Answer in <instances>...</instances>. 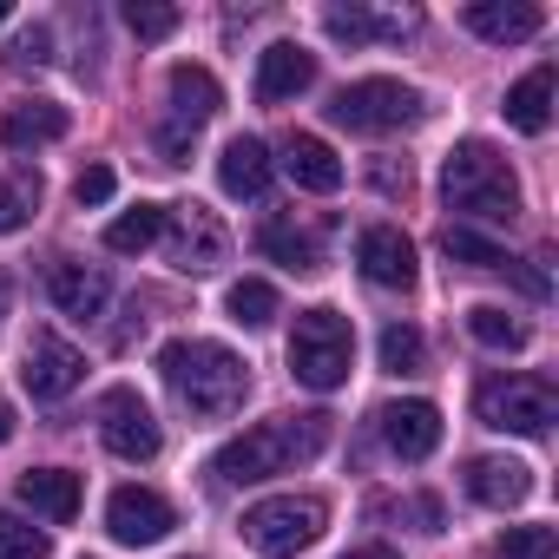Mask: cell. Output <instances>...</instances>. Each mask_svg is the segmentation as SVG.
<instances>
[{
	"label": "cell",
	"instance_id": "obj_1",
	"mask_svg": "<svg viewBox=\"0 0 559 559\" xmlns=\"http://www.w3.org/2000/svg\"><path fill=\"white\" fill-rule=\"evenodd\" d=\"M158 369L171 382V395L198 415V421H224L243 395H250V369L237 349L224 343H198V336H178L158 349Z\"/></svg>",
	"mask_w": 559,
	"mask_h": 559
},
{
	"label": "cell",
	"instance_id": "obj_2",
	"mask_svg": "<svg viewBox=\"0 0 559 559\" xmlns=\"http://www.w3.org/2000/svg\"><path fill=\"white\" fill-rule=\"evenodd\" d=\"M330 448V415H276V421H257L250 435L224 441L217 448V474L224 480H270V474H290L297 461H317Z\"/></svg>",
	"mask_w": 559,
	"mask_h": 559
},
{
	"label": "cell",
	"instance_id": "obj_3",
	"mask_svg": "<svg viewBox=\"0 0 559 559\" xmlns=\"http://www.w3.org/2000/svg\"><path fill=\"white\" fill-rule=\"evenodd\" d=\"M441 198H448V211H461L474 224H513L520 217V178H513V165L487 139H461L448 152Z\"/></svg>",
	"mask_w": 559,
	"mask_h": 559
},
{
	"label": "cell",
	"instance_id": "obj_4",
	"mask_svg": "<svg viewBox=\"0 0 559 559\" xmlns=\"http://www.w3.org/2000/svg\"><path fill=\"white\" fill-rule=\"evenodd\" d=\"M349 362H356V330H349V317L330 310V304L304 310L297 330H290V369H297V382L317 389V395H330V389L349 382Z\"/></svg>",
	"mask_w": 559,
	"mask_h": 559
},
{
	"label": "cell",
	"instance_id": "obj_5",
	"mask_svg": "<svg viewBox=\"0 0 559 559\" xmlns=\"http://www.w3.org/2000/svg\"><path fill=\"white\" fill-rule=\"evenodd\" d=\"M330 526V507L310 500V493H276V500H257L243 513V539L263 552V559H297L304 546H317Z\"/></svg>",
	"mask_w": 559,
	"mask_h": 559
},
{
	"label": "cell",
	"instance_id": "obj_6",
	"mask_svg": "<svg viewBox=\"0 0 559 559\" xmlns=\"http://www.w3.org/2000/svg\"><path fill=\"white\" fill-rule=\"evenodd\" d=\"M474 415L500 435H546L559 421V395L533 376H500V382L474 389Z\"/></svg>",
	"mask_w": 559,
	"mask_h": 559
},
{
	"label": "cell",
	"instance_id": "obj_7",
	"mask_svg": "<svg viewBox=\"0 0 559 559\" xmlns=\"http://www.w3.org/2000/svg\"><path fill=\"white\" fill-rule=\"evenodd\" d=\"M421 112H428L421 93L402 86V80H356V86H343V93L330 99V119L349 126V132H402V126H415Z\"/></svg>",
	"mask_w": 559,
	"mask_h": 559
},
{
	"label": "cell",
	"instance_id": "obj_8",
	"mask_svg": "<svg viewBox=\"0 0 559 559\" xmlns=\"http://www.w3.org/2000/svg\"><path fill=\"white\" fill-rule=\"evenodd\" d=\"M224 224H217V211H204V204H171L165 211V250H171V270H185V276H204V270H217L224 263Z\"/></svg>",
	"mask_w": 559,
	"mask_h": 559
},
{
	"label": "cell",
	"instance_id": "obj_9",
	"mask_svg": "<svg viewBox=\"0 0 559 559\" xmlns=\"http://www.w3.org/2000/svg\"><path fill=\"white\" fill-rule=\"evenodd\" d=\"M99 441H106L119 461H152V454L165 448L152 408H145L132 389H106V395H99Z\"/></svg>",
	"mask_w": 559,
	"mask_h": 559
},
{
	"label": "cell",
	"instance_id": "obj_10",
	"mask_svg": "<svg viewBox=\"0 0 559 559\" xmlns=\"http://www.w3.org/2000/svg\"><path fill=\"white\" fill-rule=\"evenodd\" d=\"M171 526H178V513H171V500L158 487H119L106 500V533L119 546H158Z\"/></svg>",
	"mask_w": 559,
	"mask_h": 559
},
{
	"label": "cell",
	"instance_id": "obj_11",
	"mask_svg": "<svg viewBox=\"0 0 559 559\" xmlns=\"http://www.w3.org/2000/svg\"><path fill=\"white\" fill-rule=\"evenodd\" d=\"M27 389H34V402H60V395H73L80 382H86V356L67 343V336H53V330H40L34 343H27Z\"/></svg>",
	"mask_w": 559,
	"mask_h": 559
},
{
	"label": "cell",
	"instance_id": "obj_12",
	"mask_svg": "<svg viewBox=\"0 0 559 559\" xmlns=\"http://www.w3.org/2000/svg\"><path fill=\"white\" fill-rule=\"evenodd\" d=\"M356 263L376 290H415V243L395 224H369L356 237Z\"/></svg>",
	"mask_w": 559,
	"mask_h": 559
},
{
	"label": "cell",
	"instance_id": "obj_13",
	"mask_svg": "<svg viewBox=\"0 0 559 559\" xmlns=\"http://www.w3.org/2000/svg\"><path fill=\"white\" fill-rule=\"evenodd\" d=\"M461 27L480 34V40H493V47H513V40H533L546 27V14L533 8V0H467Z\"/></svg>",
	"mask_w": 559,
	"mask_h": 559
},
{
	"label": "cell",
	"instance_id": "obj_14",
	"mask_svg": "<svg viewBox=\"0 0 559 559\" xmlns=\"http://www.w3.org/2000/svg\"><path fill=\"white\" fill-rule=\"evenodd\" d=\"M310 80H317V53H304L297 40H276L257 53V99L263 106H284V99L310 93Z\"/></svg>",
	"mask_w": 559,
	"mask_h": 559
},
{
	"label": "cell",
	"instance_id": "obj_15",
	"mask_svg": "<svg viewBox=\"0 0 559 559\" xmlns=\"http://www.w3.org/2000/svg\"><path fill=\"white\" fill-rule=\"evenodd\" d=\"M382 441L402 461H428L441 448V408L435 402H389L382 408Z\"/></svg>",
	"mask_w": 559,
	"mask_h": 559
},
{
	"label": "cell",
	"instance_id": "obj_16",
	"mask_svg": "<svg viewBox=\"0 0 559 559\" xmlns=\"http://www.w3.org/2000/svg\"><path fill=\"white\" fill-rule=\"evenodd\" d=\"M467 493L480 507L507 513V507H520L533 493V467L526 461H507V454H480V461H467Z\"/></svg>",
	"mask_w": 559,
	"mask_h": 559
},
{
	"label": "cell",
	"instance_id": "obj_17",
	"mask_svg": "<svg viewBox=\"0 0 559 559\" xmlns=\"http://www.w3.org/2000/svg\"><path fill=\"white\" fill-rule=\"evenodd\" d=\"M14 493H21V507H34L53 526H67L80 513V474H67V467H27Z\"/></svg>",
	"mask_w": 559,
	"mask_h": 559
},
{
	"label": "cell",
	"instance_id": "obj_18",
	"mask_svg": "<svg viewBox=\"0 0 559 559\" xmlns=\"http://www.w3.org/2000/svg\"><path fill=\"white\" fill-rule=\"evenodd\" d=\"M47 297L67 310V317H99L106 310V297H112V284H106V270H86V263H53L47 270Z\"/></svg>",
	"mask_w": 559,
	"mask_h": 559
},
{
	"label": "cell",
	"instance_id": "obj_19",
	"mask_svg": "<svg viewBox=\"0 0 559 559\" xmlns=\"http://www.w3.org/2000/svg\"><path fill=\"white\" fill-rule=\"evenodd\" d=\"M165 93H171V126H191V132L224 106V86L204 67H171L165 73Z\"/></svg>",
	"mask_w": 559,
	"mask_h": 559
},
{
	"label": "cell",
	"instance_id": "obj_20",
	"mask_svg": "<svg viewBox=\"0 0 559 559\" xmlns=\"http://www.w3.org/2000/svg\"><path fill=\"white\" fill-rule=\"evenodd\" d=\"M284 171L304 185V191H317V198H330V191H343V158L317 139V132H297L290 145H284Z\"/></svg>",
	"mask_w": 559,
	"mask_h": 559
},
{
	"label": "cell",
	"instance_id": "obj_21",
	"mask_svg": "<svg viewBox=\"0 0 559 559\" xmlns=\"http://www.w3.org/2000/svg\"><path fill=\"white\" fill-rule=\"evenodd\" d=\"M217 185H224V198H263V185H270V145L263 139H230L224 158H217Z\"/></svg>",
	"mask_w": 559,
	"mask_h": 559
},
{
	"label": "cell",
	"instance_id": "obj_22",
	"mask_svg": "<svg viewBox=\"0 0 559 559\" xmlns=\"http://www.w3.org/2000/svg\"><path fill=\"white\" fill-rule=\"evenodd\" d=\"M323 27H330V40H343V47H369V40H402V34H415V14H362V8H330V14H323Z\"/></svg>",
	"mask_w": 559,
	"mask_h": 559
},
{
	"label": "cell",
	"instance_id": "obj_23",
	"mask_svg": "<svg viewBox=\"0 0 559 559\" xmlns=\"http://www.w3.org/2000/svg\"><path fill=\"white\" fill-rule=\"evenodd\" d=\"M67 106H53V99H34V106H14L8 119H0V139H8L14 152H27V145H53V139H67Z\"/></svg>",
	"mask_w": 559,
	"mask_h": 559
},
{
	"label": "cell",
	"instance_id": "obj_24",
	"mask_svg": "<svg viewBox=\"0 0 559 559\" xmlns=\"http://www.w3.org/2000/svg\"><path fill=\"white\" fill-rule=\"evenodd\" d=\"M507 126L526 132V139H539V132L552 126V67H533V73L507 93Z\"/></svg>",
	"mask_w": 559,
	"mask_h": 559
},
{
	"label": "cell",
	"instance_id": "obj_25",
	"mask_svg": "<svg viewBox=\"0 0 559 559\" xmlns=\"http://www.w3.org/2000/svg\"><path fill=\"white\" fill-rule=\"evenodd\" d=\"M257 243H263V257H276L284 270H317V263H323L317 237H310L304 224H290V217H270V224L257 230Z\"/></svg>",
	"mask_w": 559,
	"mask_h": 559
},
{
	"label": "cell",
	"instance_id": "obj_26",
	"mask_svg": "<svg viewBox=\"0 0 559 559\" xmlns=\"http://www.w3.org/2000/svg\"><path fill=\"white\" fill-rule=\"evenodd\" d=\"M158 237H165V204H132V211H119L106 224V250H119V257H139Z\"/></svg>",
	"mask_w": 559,
	"mask_h": 559
},
{
	"label": "cell",
	"instance_id": "obj_27",
	"mask_svg": "<svg viewBox=\"0 0 559 559\" xmlns=\"http://www.w3.org/2000/svg\"><path fill=\"white\" fill-rule=\"evenodd\" d=\"M441 250H448L454 263H467V270H507V263H513L493 237H480V230H467V224H448V230H441Z\"/></svg>",
	"mask_w": 559,
	"mask_h": 559
},
{
	"label": "cell",
	"instance_id": "obj_28",
	"mask_svg": "<svg viewBox=\"0 0 559 559\" xmlns=\"http://www.w3.org/2000/svg\"><path fill=\"white\" fill-rule=\"evenodd\" d=\"M224 310L243 323V330H263V323H276V290L263 284V276H243V284H230V297H224Z\"/></svg>",
	"mask_w": 559,
	"mask_h": 559
},
{
	"label": "cell",
	"instance_id": "obj_29",
	"mask_svg": "<svg viewBox=\"0 0 559 559\" xmlns=\"http://www.w3.org/2000/svg\"><path fill=\"white\" fill-rule=\"evenodd\" d=\"M467 336L487 343V349H526V323H513L500 304H474L467 310Z\"/></svg>",
	"mask_w": 559,
	"mask_h": 559
},
{
	"label": "cell",
	"instance_id": "obj_30",
	"mask_svg": "<svg viewBox=\"0 0 559 559\" xmlns=\"http://www.w3.org/2000/svg\"><path fill=\"white\" fill-rule=\"evenodd\" d=\"M421 362H428L421 330H415V323H389V330H382V369H389V376H421Z\"/></svg>",
	"mask_w": 559,
	"mask_h": 559
},
{
	"label": "cell",
	"instance_id": "obj_31",
	"mask_svg": "<svg viewBox=\"0 0 559 559\" xmlns=\"http://www.w3.org/2000/svg\"><path fill=\"white\" fill-rule=\"evenodd\" d=\"M47 552H53V539H47L40 526L0 513V559H47Z\"/></svg>",
	"mask_w": 559,
	"mask_h": 559
},
{
	"label": "cell",
	"instance_id": "obj_32",
	"mask_svg": "<svg viewBox=\"0 0 559 559\" xmlns=\"http://www.w3.org/2000/svg\"><path fill=\"white\" fill-rule=\"evenodd\" d=\"M178 8H165V0H132V8H126V27L139 34V40H171L178 34Z\"/></svg>",
	"mask_w": 559,
	"mask_h": 559
},
{
	"label": "cell",
	"instance_id": "obj_33",
	"mask_svg": "<svg viewBox=\"0 0 559 559\" xmlns=\"http://www.w3.org/2000/svg\"><path fill=\"white\" fill-rule=\"evenodd\" d=\"M552 526H507L500 533V546H493V559H552Z\"/></svg>",
	"mask_w": 559,
	"mask_h": 559
},
{
	"label": "cell",
	"instance_id": "obj_34",
	"mask_svg": "<svg viewBox=\"0 0 559 559\" xmlns=\"http://www.w3.org/2000/svg\"><path fill=\"white\" fill-rule=\"evenodd\" d=\"M47 60H53V34H47V27H27V34L14 40V67L27 73V67H47Z\"/></svg>",
	"mask_w": 559,
	"mask_h": 559
},
{
	"label": "cell",
	"instance_id": "obj_35",
	"mask_svg": "<svg viewBox=\"0 0 559 559\" xmlns=\"http://www.w3.org/2000/svg\"><path fill=\"white\" fill-rule=\"evenodd\" d=\"M112 185H119V178H112V165H86V171L73 178V198H80V204H106V198H112Z\"/></svg>",
	"mask_w": 559,
	"mask_h": 559
},
{
	"label": "cell",
	"instance_id": "obj_36",
	"mask_svg": "<svg viewBox=\"0 0 559 559\" xmlns=\"http://www.w3.org/2000/svg\"><path fill=\"white\" fill-rule=\"evenodd\" d=\"M27 211H34V198H27V191H8V185H0V237L21 230V224H27Z\"/></svg>",
	"mask_w": 559,
	"mask_h": 559
},
{
	"label": "cell",
	"instance_id": "obj_37",
	"mask_svg": "<svg viewBox=\"0 0 559 559\" xmlns=\"http://www.w3.org/2000/svg\"><path fill=\"white\" fill-rule=\"evenodd\" d=\"M191 139H198L191 126H165V132H158V158H165V165H185V158H191Z\"/></svg>",
	"mask_w": 559,
	"mask_h": 559
},
{
	"label": "cell",
	"instance_id": "obj_38",
	"mask_svg": "<svg viewBox=\"0 0 559 559\" xmlns=\"http://www.w3.org/2000/svg\"><path fill=\"white\" fill-rule=\"evenodd\" d=\"M376 185H382L389 198H395V191H408V165H402V171H395V165H376Z\"/></svg>",
	"mask_w": 559,
	"mask_h": 559
},
{
	"label": "cell",
	"instance_id": "obj_39",
	"mask_svg": "<svg viewBox=\"0 0 559 559\" xmlns=\"http://www.w3.org/2000/svg\"><path fill=\"white\" fill-rule=\"evenodd\" d=\"M8 441H14V402L0 395V448H8Z\"/></svg>",
	"mask_w": 559,
	"mask_h": 559
},
{
	"label": "cell",
	"instance_id": "obj_40",
	"mask_svg": "<svg viewBox=\"0 0 559 559\" xmlns=\"http://www.w3.org/2000/svg\"><path fill=\"white\" fill-rule=\"evenodd\" d=\"M343 559H395V546H356V552H343Z\"/></svg>",
	"mask_w": 559,
	"mask_h": 559
},
{
	"label": "cell",
	"instance_id": "obj_41",
	"mask_svg": "<svg viewBox=\"0 0 559 559\" xmlns=\"http://www.w3.org/2000/svg\"><path fill=\"white\" fill-rule=\"evenodd\" d=\"M8 310H14V276L0 270V317H8Z\"/></svg>",
	"mask_w": 559,
	"mask_h": 559
},
{
	"label": "cell",
	"instance_id": "obj_42",
	"mask_svg": "<svg viewBox=\"0 0 559 559\" xmlns=\"http://www.w3.org/2000/svg\"><path fill=\"white\" fill-rule=\"evenodd\" d=\"M8 14H14V8H8V0H0V27H8Z\"/></svg>",
	"mask_w": 559,
	"mask_h": 559
},
{
	"label": "cell",
	"instance_id": "obj_43",
	"mask_svg": "<svg viewBox=\"0 0 559 559\" xmlns=\"http://www.w3.org/2000/svg\"><path fill=\"white\" fill-rule=\"evenodd\" d=\"M185 559H191V552H185Z\"/></svg>",
	"mask_w": 559,
	"mask_h": 559
}]
</instances>
